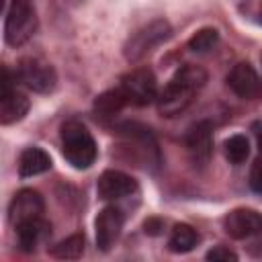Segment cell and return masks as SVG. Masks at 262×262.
Returning a JSON list of instances; mask_svg holds the SVG:
<instances>
[{
  "label": "cell",
  "mask_w": 262,
  "mask_h": 262,
  "mask_svg": "<svg viewBox=\"0 0 262 262\" xmlns=\"http://www.w3.org/2000/svg\"><path fill=\"white\" fill-rule=\"evenodd\" d=\"M162 229H164L162 219L151 217V219H147V221L143 223V231H145L147 235H160V233H162Z\"/></svg>",
  "instance_id": "obj_23"
},
{
  "label": "cell",
  "mask_w": 262,
  "mask_h": 262,
  "mask_svg": "<svg viewBox=\"0 0 262 262\" xmlns=\"http://www.w3.org/2000/svg\"><path fill=\"white\" fill-rule=\"evenodd\" d=\"M250 156V141L246 135L242 133H235L231 135L227 141H225V158L231 162V164H242L246 162V158Z\"/></svg>",
  "instance_id": "obj_20"
},
{
  "label": "cell",
  "mask_w": 262,
  "mask_h": 262,
  "mask_svg": "<svg viewBox=\"0 0 262 262\" xmlns=\"http://www.w3.org/2000/svg\"><path fill=\"white\" fill-rule=\"evenodd\" d=\"M223 229L233 239H248L262 231V213L250 207H239L223 217Z\"/></svg>",
  "instance_id": "obj_8"
},
{
  "label": "cell",
  "mask_w": 262,
  "mask_h": 262,
  "mask_svg": "<svg viewBox=\"0 0 262 262\" xmlns=\"http://www.w3.org/2000/svg\"><path fill=\"white\" fill-rule=\"evenodd\" d=\"M172 35V25L166 18H156L149 20L147 25H143L141 29H137L123 45V55L129 63H135L139 59H143L145 55H149L158 45H162L164 41H168Z\"/></svg>",
  "instance_id": "obj_3"
},
{
  "label": "cell",
  "mask_w": 262,
  "mask_h": 262,
  "mask_svg": "<svg viewBox=\"0 0 262 262\" xmlns=\"http://www.w3.org/2000/svg\"><path fill=\"white\" fill-rule=\"evenodd\" d=\"M16 80L33 92L47 94L55 88L57 74L53 66L41 57H23L16 66Z\"/></svg>",
  "instance_id": "obj_6"
},
{
  "label": "cell",
  "mask_w": 262,
  "mask_h": 262,
  "mask_svg": "<svg viewBox=\"0 0 262 262\" xmlns=\"http://www.w3.org/2000/svg\"><path fill=\"white\" fill-rule=\"evenodd\" d=\"M250 186H252V190H256V192L262 194V158H258L252 164V170H250Z\"/></svg>",
  "instance_id": "obj_22"
},
{
  "label": "cell",
  "mask_w": 262,
  "mask_h": 262,
  "mask_svg": "<svg viewBox=\"0 0 262 262\" xmlns=\"http://www.w3.org/2000/svg\"><path fill=\"white\" fill-rule=\"evenodd\" d=\"M219 43V31L213 27L199 29L190 39H188V49L194 53H207Z\"/></svg>",
  "instance_id": "obj_19"
},
{
  "label": "cell",
  "mask_w": 262,
  "mask_h": 262,
  "mask_svg": "<svg viewBox=\"0 0 262 262\" xmlns=\"http://www.w3.org/2000/svg\"><path fill=\"white\" fill-rule=\"evenodd\" d=\"M256 137H258V149H260V154H262V129L256 131Z\"/></svg>",
  "instance_id": "obj_24"
},
{
  "label": "cell",
  "mask_w": 262,
  "mask_h": 262,
  "mask_svg": "<svg viewBox=\"0 0 262 262\" xmlns=\"http://www.w3.org/2000/svg\"><path fill=\"white\" fill-rule=\"evenodd\" d=\"M29 111V98L16 90L8 68L2 70V94H0V123L10 125L20 121Z\"/></svg>",
  "instance_id": "obj_7"
},
{
  "label": "cell",
  "mask_w": 262,
  "mask_h": 262,
  "mask_svg": "<svg viewBox=\"0 0 262 262\" xmlns=\"http://www.w3.org/2000/svg\"><path fill=\"white\" fill-rule=\"evenodd\" d=\"M196 242H199V233H196V229L192 225L176 223L172 233H170V237H168V248L174 254H186L196 246Z\"/></svg>",
  "instance_id": "obj_17"
},
{
  "label": "cell",
  "mask_w": 262,
  "mask_h": 262,
  "mask_svg": "<svg viewBox=\"0 0 262 262\" xmlns=\"http://www.w3.org/2000/svg\"><path fill=\"white\" fill-rule=\"evenodd\" d=\"M51 233V225L49 221H45L43 217L37 219H29L16 225V235H18V246L23 252H35L37 246L47 239V235Z\"/></svg>",
  "instance_id": "obj_14"
},
{
  "label": "cell",
  "mask_w": 262,
  "mask_h": 262,
  "mask_svg": "<svg viewBox=\"0 0 262 262\" xmlns=\"http://www.w3.org/2000/svg\"><path fill=\"white\" fill-rule=\"evenodd\" d=\"M84 246H86V239L82 233H72L68 235L66 239L57 242L55 246L49 248V254L57 260H76L84 254Z\"/></svg>",
  "instance_id": "obj_18"
},
{
  "label": "cell",
  "mask_w": 262,
  "mask_h": 262,
  "mask_svg": "<svg viewBox=\"0 0 262 262\" xmlns=\"http://www.w3.org/2000/svg\"><path fill=\"white\" fill-rule=\"evenodd\" d=\"M43 211H45L43 196L33 188H23L12 196L8 205V221L16 227L23 221L43 217Z\"/></svg>",
  "instance_id": "obj_11"
},
{
  "label": "cell",
  "mask_w": 262,
  "mask_h": 262,
  "mask_svg": "<svg viewBox=\"0 0 262 262\" xmlns=\"http://www.w3.org/2000/svg\"><path fill=\"white\" fill-rule=\"evenodd\" d=\"M123 223H125V215L119 207L115 205H108L104 207L96 221H94V227H96V246L98 250L102 252H108L113 248V244L119 239L121 231H123Z\"/></svg>",
  "instance_id": "obj_10"
},
{
  "label": "cell",
  "mask_w": 262,
  "mask_h": 262,
  "mask_svg": "<svg viewBox=\"0 0 262 262\" xmlns=\"http://www.w3.org/2000/svg\"><path fill=\"white\" fill-rule=\"evenodd\" d=\"M207 78L209 76L201 66L184 63L182 68H178L164 90L158 94V113L168 119L184 113L207 84Z\"/></svg>",
  "instance_id": "obj_1"
},
{
  "label": "cell",
  "mask_w": 262,
  "mask_h": 262,
  "mask_svg": "<svg viewBox=\"0 0 262 262\" xmlns=\"http://www.w3.org/2000/svg\"><path fill=\"white\" fill-rule=\"evenodd\" d=\"M207 260H213V262H235L237 260V254L231 252L229 248H223V246H217L213 250L207 252Z\"/></svg>",
  "instance_id": "obj_21"
},
{
  "label": "cell",
  "mask_w": 262,
  "mask_h": 262,
  "mask_svg": "<svg viewBox=\"0 0 262 262\" xmlns=\"http://www.w3.org/2000/svg\"><path fill=\"white\" fill-rule=\"evenodd\" d=\"M225 80H227V86L233 90V94H237L239 98H254L260 92V78L248 61L235 63L229 70Z\"/></svg>",
  "instance_id": "obj_13"
},
{
  "label": "cell",
  "mask_w": 262,
  "mask_h": 262,
  "mask_svg": "<svg viewBox=\"0 0 262 262\" xmlns=\"http://www.w3.org/2000/svg\"><path fill=\"white\" fill-rule=\"evenodd\" d=\"M127 104H129V102H127L125 94H123L121 88L117 86V88H113V90H106V92L98 94V96L94 98L92 108H94L96 117H100V119H111V117L119 115Z\"/></svg>",
  "instance_id": "obj_16"
},
{
  "label": "cell",
  "mask_w": 262,
  "mask_h": 262,
  "mask_svg": "<svg viewBox=\"0 0 262 262\" xmlns=\"http://www.w3.org/2000/svg\"><path fill=\"white\" fill-rule=\"evenodd\" d=\"M59 137H61V154L74 168L86 170L94 164L96 154H98L96 141L82 123L78 121L63 123Z\"/></svg>",
  "instance_id": "obj_2"
},
{
  "label": "cell",
  "mask_w": 262,
  "mask_h": 262,
  "mask_svg": "<svg viewBox=\"0 0 262 262\" xmlns=\"http://www.w3.org/2000/svg\"><path fill=\"white\" fill-rule=\"evenodd\" d=\"M186 151L194 166H205L213 156V125L209 121H196L186 131Z\"/></svg>",
  "instance_id": "obj_9"
},
{
  "label": "cell",
  "mask_w": 262,
  "mask_h": 262,
  "mask_svg": "<svg viewBox=\"0 0 262 262\" xmlns=\"http://www.w3.org/2000/svg\"><path fill=\"white\" fill-rule=\"evenodd\" d=\"M121 92L125 94L129 104L145 106L158 100V82L149 68H135L127 72L119 82Z\"/></svg>",
  "instance_id": "obj_5"
},
{
  "label": "cell",
  "mask_w": 262,
  "mask_h": 262,
  "mask_svg": "<svg viewBox=\"0 0 262 262\" xmlns=\"http://www.w3.org/2000/svg\"><path fill=\"white\" fill-rule=\"evenodd\" d=\"M137 190V182L133 176L121 172V170H106L100 174L96 182L98 199L102 201H119Z\"/></svg>",
  "instance_id": "obj_12"
},
{
  "label": "cell",
  "mask_w": 262,
  "mask_h": 262,
  "mask_svg": "<svg viewBox=\"0 0 262 262\" xmlns=\"http://www.w3.org/2000/svg\"><path fill=\"white\" fill-rule=\"evenodd\" d=\"M51 168V158L45 149L41 147H27L23 149L20 158H18V174L23 178H29V176H37V174H43Z\"/></svg>",
  "instance_id": "obj_15"
},
{
  "label": "cell",
  "mask_w": 262,
  "mask_h": 262,
  "mask_svg": "<svg viewBox=\"0 0 262 262\" xmlns=\"http://www.w3.org/2000/svg\"><path fill=\"white\" fill-rule=\"evenodd\" d=\"M37 31V12L31 0H12L4 18V41L10 47L25 45Z\"/></svg>",
  "instance_id": "obj_4"
}]
</instances>
